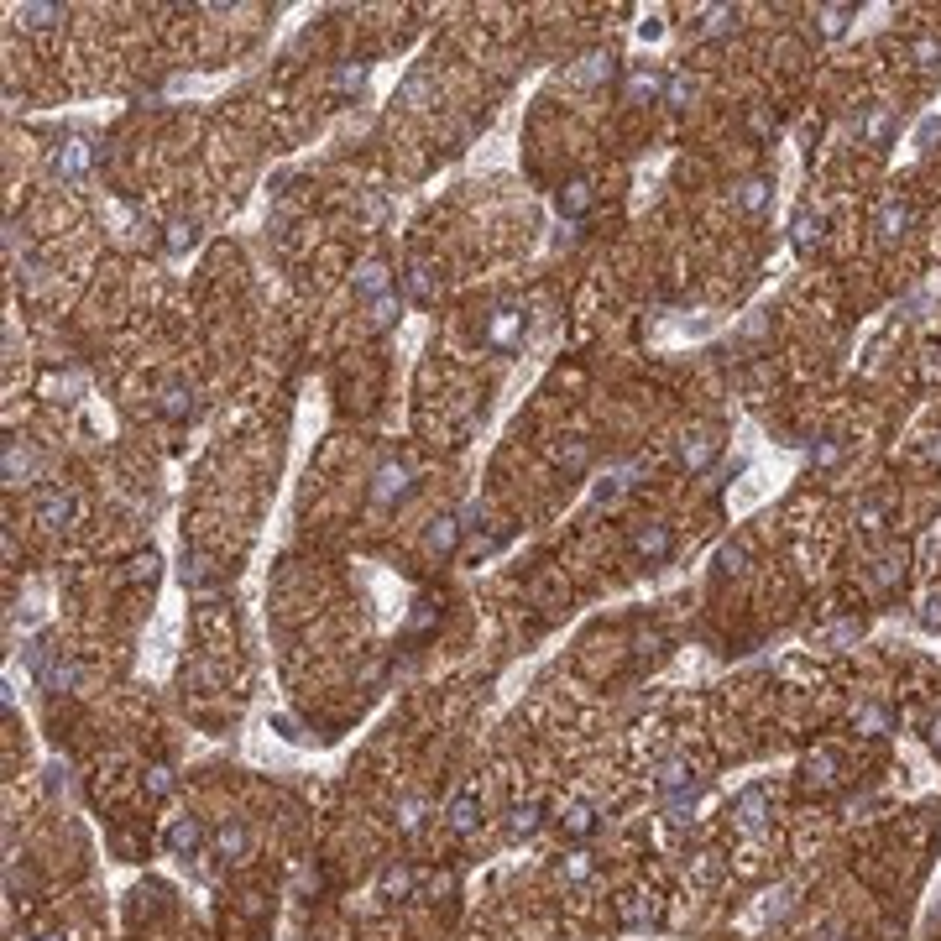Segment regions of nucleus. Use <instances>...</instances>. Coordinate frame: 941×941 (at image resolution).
<instances>
[{
    "label": "nucleus",
    "mask_w": 941,
    "mask_h": 941,
    "mask_svg": "<svg viewBox=\"0 0 941 941\" xmlns=\"http://www.w3.org/2000/svg\"><path fill=\"white\" fill-rule=\"evenodd\" d=\"M675 455H680V466L685 471H706L711 461L722 455V429H711V424H691L675 440Z\"/></svg>",
    "instance_id": "nucleus-1"
},
{
    "label": "nucleus",
    "mask_w": 941,
    "mask_h": 941,
    "mask_svg": "<svg viewBox=\"0 0 941 941\" xmlns=\"http://www.w3.org/2000/svg\"><path fill=\"white\" fill-rule=\"evenodd\" d=\"M163 847H168L173 858L189 863V858H199L204 847H210V826H204L199 816H173L168 832H163Z\"/></svg>",
    "instance_id": "nucleus-2"
},
{
    "label": "nucleus",
    "mask_w": 941,
    "mask_h": 941,
    "mask_svg": "<svg viewBox=\"0 0 941 941\" xmlns=\"http://www.w3.org/2000/svg\"><path fill=\"white\" fill-rule=\"evenodd\" d=\"M408 497H413V466L408 461L377 466V476H372V502L377 508H398V502H408Z\"/></svg>",
    "instance_id": "nucleus-3"
},
{
    "label": "nucleus",
    "mask_w": 941,
    "mask_h": 941,
    "mask_svg": "<svg viewBox=\"0 0 941 941\" xmlns=\"http://www.w3.org/2000/svg\"><path fill=\"white\" fill-rule=\"evenodd\" d=\"M210 853L231 868V863H246L251 858V826L241 816H225L215 832H210Z\"/></svg>",
    "instance_id": "nucleus-4"
},
{
    "label": "nucleus",
    "mask_w": 941,
    "mask_h": 941,
    "mask_svg": "<svg viewBox=\"0 0 941 941\" xmlns=\"http://www.w3.org/2000/svg\"><path fill=\"white\" fill-rule=\"evenodd\" d=\"M853 126H858V142L874 147V152H884L894 142V131H900V121H894L889 105H863L858 116H853Z\"/></svg>",
    "instance_id": "nucleus-5"
},
{
    "label": "nucleus",
    "mask_w": 941,
    "mask_h": 941,
    "mask_svg": "<svg viewBox=\"0 0 941 941\" xmlns=\"http://www.w3.org/2000/svg\"><path fill=\"white\" fill-rule=\"evenodd\" d=\"M633 555L644 560V565H664L675 555V534H670V523H659V518H649V523H638L633 529Z\"/></svg>",
    "instance_id": "nucleus-6"
},
{
    "label": "nucleus",
    "mask_w": 941,
    "mask_h": 941,
    "mask_svg": "<svg viewBox=\"0 0 941 941\" xmlns=\"http://www.w3.org/2000/svg\"><path fill=\"white\" fill-rule=\"evenodd\" d=\"M732 826H738L743 837H759L769 826V790L764 785H748L738 800H732Z\"/></svg>",
    "instance_id": "nucleus-7"
},
{
    "label": "nucleus",
    "mask_w": 941,
    "mask_h": 941,
    "mask_svg": "<svg viewBox=\"0 0 941 941\" xmlns=\"http://www.w3.org/2000/svg\"><path fill=\"white\" fill-rule=\"evenodd\" d=\"M910 225H915V210H910V199L889 194V199L879 204V215H874V231H879V241H884V246H900V241L910 236Z\"/></svg>",
    "instance_id": "nucleus-8"
},
{
    "label": "nucleus",
    "mask_w": 941,
    "mask_h": 941,
    "mask_svg": "<svg viewBox=\"0 0 941 941\" xmlns=\"http://www.w3.org/2000/svg\"><path fill=\"white\" fill-rule=\"evenodd\" d=\"M79 513V497L68 492V487H42L37 492V523L42 529H68Z\"/></svg>",
    "instance_id": "nucleus-9"
},
{
    "label": "nucleus",
    "mask_w": 941,
    "mask_h": 941,
    "mask_svg": "<svg viewBox=\"0 0 941 941\" xmlns=\"http://www.w3.org/2000/svg\"><path fill=\"white\" fill-rule=\"evenodd\" d=\"M555 821H560V832L570 842H586V837L602 832V811H596V800H565Z\"/></svg>",
    "instance_id": "nucleus-10"
},
{
    "label": "nucleus",
    "mask_w": 941,
    "mask_h": 941,
    "mask_svg": "<svg viewBox=\"0 0 941 941\" xmlns=\"http://www.w3.org/2000/svg\"><path fill=\"white\" fill-rule=\"evenodd\" d=\"M445 826H450V837H476L481 832V790L476 785H466L445 806Z\"/></svg>",
    "instance_id": "nucleus-11"
},
{
    "label": "nucleus",
    "mask_w": 941,
    "mask_h": 941,
    "mask_svg": "<svg viewBox=\"0 0 941 941\" xmlns=\"http://www.w3.org/2000/svg\"><path fill=\"white\" fill-rule=\"evenodd\" d=\"M351 288H356V298L377 304V298L393 293V267H387L382 257H366V262H356V272H351Z\"/></svg>",
    "instance_id": "nucleus-12"
},
{
    "label": "nucleus",
    "mask_w": 941,
    "mask_h": 941,
    "mask_svg": "<svg viewBox=\"0 0 941 941\" xmlns=\"http://www.w3.org/2000/svg\"><path fill=\"white\" fill-rule=\"evenodd\" d=\"M623 100L628 105H659L664 100V74L654 63H633L628 79H623Z\"/></svg>",
    "instance_id": "nucleus-13"
},
{
    "label": "nucleus",
    "mask_w": 941,
    "mask_h": 941,
    "mask_svg": "<svg viewBox=\"0 0 941 941\" xmlns=\"http://www.w3.org/2000/svg\"><path fill=\"white\" fill-rule=\"evenodd\" d=\"M518 340H523V309H518V304L492 309V314H487V346H492V351H513Z\"/></svg>",
    "instance_id": "nucleus-14"
},
{
    "label": "nucleus",
    "mask_w": 941,
    "mask_h": 941,
    "mask_svg": "<svg viewBox=\"0 0 941 941\" xmlns=\"http://www.w3.org/2000/svg\"><path fill=\"white\" fill-rule=\"evenodd\" d=\"M53 173L63 183H84L89 178V142L84 136H68V142L53 147Z\"/></svg>",
    "instance_id": "nucleus-15"
},
{
    "label": "nucleus",
    "mask_w": 941,
    "mask_h": 941,
    "mask_svg": "<svg viewBox=\"0 0 941 941\" xmlns=\"http://www.w3.org/2000/svg\"><path fill=\"white\" fill-rule=\"evenodd\" d=\"M800 779H806V790H837L842 785V753L837 748H816Z\"/></svg>",
    "instance_id": "nucleus-16"
},
{
    "label": "nucleus",
    "mask_w": 941,
    "mask_h": 941,
    "mask_svg": "<svg viewBox=\"0 0 941 941\" xmlns=\"http://www.w3.org/2000/svg\"><path fill=\"white\" fill-rule=\"evenodd\" d=\"M654 790L670 800V795H685V790H696V769L691 759H659L654 764Z\"/></svg>",
    "instance_id": "nucleus-17"
},
{
    "label": "nucleus",
    "mask_w": 941,
    "mask_h": 941,
    "mask_svg": "<svg viewBox=\"0 0 941 941\" xmlns=\"http://www.w3.org/2000/svg\"><path fill=\"white\" fill-rule=\"evenodd\" d=\"M738 21H743L738 6H706L701 21H696V37H701V42H722V37L738 32Z\"/></svg>",
    "instance_id": "nucleus-18"
},
{
    "label": "nucleus",
    "mask_w": 941,
    "mask_h": 941,
    "mask_svg": "<svg viewBox=\"0 0 941 941\" xmlns=\"http://www.w3.org/2000/svg\"><path fill=\"white\" fill-rule=\"evenodd\" d=\"M461 534H466L461 513H440V518L424 529V549H429V555H450V549L461 544Z\"/></svg>",
    "instance_id": "nucleus-19"
},
{
    "label": "nucleus",
    "mask_w": 941,
    "mask_h": 941,
    "mask_svg": "<svg viewBox=\"0 0 941 941\" xmlns=\"http://www.w3.org/2000/svg\"><path fill=\"white\" fill-rule=\"evenodd\" d=\"M821 231H826V220L811 210V204H795V210H790V241H795V251H816Z\"/></svg>",
    "instance_id": "nucleus-20"
},
{
    "label": "nucleus",
    "mask_w": 941,
    "mask_h": 941,
    "mask_svg": "<svg viewBox=\"0 0 941 941\" xmlns=\"http://www.w3.org/2000/svg\"><path fill=\"white\" fill-rule=\"evenodd\" d=\"M701 95V79L691 74V68H675V74H664V100L659 105H670V110H691Z\"/></svg>",
    "instance_id": "nucleus-21"
},
{
    "label": "nucleus",
    "mask_w": 941,
    "mask_h": 941,
    "mask_svg": "<svg viewBox=\"0 0 941 941\" xmlns=\"http://www.w3.org/2000/svg\"><path fill=\"white\" fill-rule=\"evenodd\" d=\"M544 806H539V800H518V806L508 811V837L513 842H529V837H539L544 832Z\"/></svg>",
    "instance_id": "nucleus-22"
},
{
    "label": "nucleus",
    "mask_w": 941,
    "mask_h": 941,
    "mask_svg": "<svg viewBox=\"0 0 941 941\" xmlns=\"http://www.w3.org/2000/svg\"><path fill=\"white\" fill-rule=\"evenodd\" d=\"M612 74H617V58H612L607 48L586 53V58H581L576 68H570V79H576V84H586V89H591V84H607Z\"/></svg>",
    "instance_id": "nucleus-23"
},
{
    "label": "nucleus",
    "mask_w": 941,
    "mask_h": 941,
    "mask_svg": "<svg viewBox=\"0 0 941 941\" xmlns=\"http://www.w3.org/2000/svg\"><path fill=\"white\" fill-rule=\"evenodd\" d=\"M555 204H560V215H570V220H581L591 204H596V189H591V178H570L565 189L555 194Z\"/></svg>",
    "instance_id": "nucleus-24"
},
{
    "label": "nucleus",
    "mask_w": 941,
    "mask_h": 941,
    "mask_svg": "<svg viewBox=\"0 0 941 941\" xmlns=\"http://www.w3.org/2000/svg\"><path fill=\"white\" fill-rule=\"evenodd\" d=\"M853 727L863 732V738H884V732L894 727V711H889L884 701H863V706L853 711Z\"/></svg>",
    "instance_id": "nucleus-25"
},
{
    "label": "nucleus",
    "mask_w": 941,
    "mask_h": 941,
    "mask_svg": "<svg viewBox=\"0 0 941 941\" xmlns=\"http://www.w3.org/2000/svg\"><path fill=\"white\" fill-rule=\"evenodd\" d=\"M32 471H37V461H32L27 440H6V487H27Z\"/></svg>",
    "instance_id": "nucleus-26"
},
{
    "label": "nucleus",
    "mask_w": 941,
    "mask_h": 941,
    "mask_svg": "<svg viewBox=\"0 0 941 941\" xmlns=\"http://www.w3.org/2000/svg\"><path fill=\"white\" fill-rule=\"evenodd\" d=\"M555 874H560L565 884H591V874H596V858L586 853V847H570V853H560V858H555Z\"/></svg>",
    "instance_id": "nucleus-27"
},
{
    "label": "nucleus",
    "mask_w": 941,
    "mask_h": 941,
    "mask_svg": "<svg viewBox=\"0 0 941 941\" xmlns=\"http://www.w3.org/2000/svg\"><path fill=\"white\" fill-rule=\"evenodd\" d=\"M769 199H774V178H764V173L743 178V189H738L743 215H764V210H769Z\"/></svg>",
    "instance_id": "nucleus-28"
},
{
    "label": "nucleus",
    "mask_w": 941,
    "mask_h": 941,
    "mask_svg": "<svg viewBox=\"0 0 941 941\" xmlns=\"http://www.w3.org/2000/svg\"><path fill=\"white\" fill-rule=\"evenodd\" d=\"M403 288H408L413 304H434V288H440L434 283V267L429 262H408L403 267Z\"/></svg>",
    "instance_id": "nucleus-29"
},
{
    "label": "nucleus",
    "mask_w": 941,
    "mask_h": 941,
    "mask_svg": "<svg viewBox=\"0 0 941 941\" xmlns=\"http://www.w3.org/2000/svg\"><path fill=\"white\" fill-rule=\"evenodd\" d=\"M429 811H434V806H429V795H408V800H398V816H393V821H398V832H403V837H419V832H424V821H429Z\"/></svg>",
    "instance_id": "nucleus-30"
},
{
    "label": "nucleus",
    "mask_w": 941,
    "mask_h": 941,
    "mask_svg": "<svg viewBox=\"0 0 941 941\" xmlns=\"http://www.w3.org/2000/svg\"><path fill=\"white\" fill-rule=\"evenodd\" d=\"M900 581H905V549H879V555H874V586L894 591Z\"/></svg>",
    "instance_id": "nucleus-31"
},
{
    "label": "nucleus",
    "mask_w": 941,
    "mask_h": 941,
    "mask_svg": "<svg viewBox=\"0 0 941 941\" xmlns=\"http://www.w3.org/2000/svg\"><path fill=\"white\" fill-rule=\"evenodd\" d=\"M889 513H894V497H884V492L863 497V502H858V529H863V534H879L884 523H889Z\"/></svg>",
    "instance_id": "nucleus-32"
},
{
    "label": "nucleus",
    "mask_w": 941,
    "mask_h": 941,
    "mask_svg": "<svg viewBox=\"0 0 941 941\" xmlns=\"http://www.w3.org/2000/svg\"><path fill=\"white\" fill-rule=\"evenodd\" d=\"M910 63L921 68V74H941V37L936 32L910 37Z\"/></svg>",
    "instance_id": "nucleus-33"
},
{
    "label": "nucleus",
    "mask_w": 941,
    "mask_h": 941,
    "mask_svg": "<svg viewBox=\"0 0 941 941\" xmlns=\"http://www.w3.org/2000/svg\"><path fill=\"white\" fill-rule=\"evenodd\" d=\"M847 461V440L842 434H821V440L811 445V466H821V471H837Z\"/></svg>",
    "instance_id": "nucleus-34"
},
{
    "label": "nucleus",
    "mask_w": 941,
    "mask_h": 941,
    "mask_svg": "<svg viewBox=\"0 0 941 941\" xmlns=\"http://www.w3.org/2000/svg\"><path fill=\"white\" fill-rule=\"evenodd\" d=\"M377 894H382V900H408V894H413V868H408V863H393V868L377 879Z\"/></svg>",
    "instance_id": "nucleus-35"
},
{
    "label": "nucleus",
    "mask_w": 941,
    "mask_h": 941,
    "mask_svg": "<svg viewBox=\"0 0 941 941\" xmlns=\"http://www.w3.org/2000/svg\"><path fill=\"white\" fill-rule=\"evenodd\" d=\"M157 408H163L168 419H189V413H194V387H189V382H168V387H163V403H157Z\"/></svg>",
    "instance_id": "nucleus-36"
},
{
    "label": "nucleus",
    "mask_w": 941,
    "mask_h": 941,
    "mask_svg": "<svg viewBox=\"0 0 941 941\" xmlns=\"http://www.w3.org/2000/svg\"><path fill=\"white\" fill-rule=\"evenodd\" d=\"M853 16H858V6H821L816 11V27H821V37H847Z\"/></svg>",
    "instance_id": "nucleus-37"
},
{
    "label": "nucleus",
    "mask_w": 941,
    "mask_h": 941,
    "mask_svg": "<svg viewBox=\"0 0 941 941\" xmlns=\"http://www.w3.org/2000/svg\"><path fill=\"white\" fill-rule=\"evenodd\" d=\"M163 246L173 251V257L194 251V246H199V220H173V225H168V236H163Z\"/></svg>",
    "instance_id": "nucleus-38"
},
{
    "label": "nucleus",
    "mask_w": 941,
    "mask_h": 941,
    "mask_svg": "<svg viewBox=\"0 0 941 941\" xmlns=\"http://www.w3.org/2000/svg\"><path fill=\"white\" fill-rule=\"evenodd\" d=\"M16 21L27 32H42V27H53V21H63V6H48V0H42V6H16Z\"/></svg>",
    "instance_id": "nucleus-39"
},
{
    "label": "nucleus",
    "mask_w": 941,
    "mask_h": 941,
    "mask_svg": "<svg viewBox=\"0 0 941 941\" xmlns=\"http://www.w3.org/2000/svg\"><path fill=\"white\" fill-rule=\"evenodd\" d=\"M617 921H623V926H649V921H654V905L644 900V894H623V905H617Z\"/></svg>",
    "instance_id": "nucleus-40"
},
{
    "label": "nucleus",
    "mask_w": 941,
    "mask_h": 941,
    "mask_svg": "<svg viewBox=\"0 0 941 941\" xmlns=\"http://www.w3.org/2000/svg\"><path fill=\"white\" fill-rule=\"evenodd\" d=\"M183 586H189V591H210V560H204V555L183 560Z\"/></svg>",
    "instance_id": "nucleus-41"
},
{
    "label": "nucleus",
    "mask_w": 941,
    "mask_h": 941,
    "mask_svg": "<svg viewBox=\"0 0 941 941\" xmlns=\"http://www.w3.org/2000/svg\"><path fill=\"white\" fill-rule=\"evenodd\" d=\"M790 910H795V889H790V884L774 889V894H764V921H785Z\"/></svg>",
    "instance_id": "nucleus-42"
},
{
    "label": "nucleus",
    "mask_w": 941,
    "mask_h": 941,
    "mask_svg": "<svg viewBox=\"0 0 941 941\" xmlns=\"http://www.w3.org/2000/svg\"><path fill=\"white\" fill-rule=\"evenodd\" d=\"M173 785H178V779H173L168 764H152V769H147V795H152V800H168Z\"/></svg>",
    "instance_id": "nucleus-43"
},
{
    "label": "nucleus",
    "mask_w": 941,
    "mask_h": 941,
    "mask_svg": "<svg viewBox=\"0 0 941 941\" xmlns=\"http://www.w3.org/2000/svg\"><path fill=\"white\" fill-rule=\"evenodd\" d=\"M126 581H136V586H152V581H157V555H152V549L126 565Z\"/></svg>",
    "instance_id": "nucleus-44"
},
{
    "label": "nucleus",
    "mask_w": 941,
    "mask_h": 941,
    "mask_svg": "<svg viewBox=\"0 0 941 941\" xmlns=\"http://www.w3.org/2000/svg\"><path fill=\"white\" fill-rule=\"evenodd\" d=\"M398 309H403V304H398L393 293L377 298V304H372V330H393V325H398Z\"/></svg>",
    "instance_id": "nucleus-45"
},
{
    "label": "nucleus",
    "mask_w": 941,
    "mask_h": 941,
    "mask_svg": "<svg viewBox=\"0 0 941 941\" xmlns=\"http://www.w3.org/2000/svg\"><path fill=\"white\" fill-rule=\"evenodd\" d=\"M586 461H591V445H586V440H570V445H560V466H565V471H581Z\"/></svg>",
    "instance_id": "nucleus-46"
},
{
    "label": "nucleus",
    "mask_w": 941,
    "mask_h": 941,
    "mask_svg": "<svg viewBox=\"0 0 941 941\" xmlns=\"http://www.w3.org/2000/svg\"><path fill=\"white\" fill-rule=\"evenodd\" d=\"M429 95V74H424V68H413V74L403 79V105H419Z\"/></svg>",
    "instance_id": "nucleus-47"
},
{
    "label": "nucleus",
    "mask_w": 941,
    "mask_h": 941,
    "mask_svg": "<svg viewBox=\"0 0 941 941\" xmlns=\"http://www.w3.org/2000/svg\"><path fill=\"white\" fill-rule=\"evenodd\" d=\"M858 633H863V623H837L832 633H821L816 644H821V649H832V644H847V638H858Z\"/></svg>",
    "instance_id": "nucleus-48"
},
{
    "label": "nucleus",
    "mask_w": 941,
    "mask_h": 941,
    "mask_svg": "<svg viewBox=\"0 0 941 941\" xmlns=\"http://www.w3.org/2000/svg\"><path fill=\"white\" fill-rule=\"evenodd\" d=\"M366 74H372V68H366V63H356V68L346 63V68H340V74H335V84H340V89H361V84H366Z\"/></svg>",
    "instance_id": "nucleus-49"
},
{
    "label": "nucleus",
    "mask_w": 941,
    "mask_h": 941,
    "mask_svg": "<svg viewBox=\"0 0 941 941\" xmlns=\"http://www.w3.org/2000/svg\"><path fill=\"white\" fill-rule=\"evenodd\" d=\"M743 560H748V549H743V544H727V549H722V576H727V570H732V576H738V570H743Z\"/></svg>",
    "instance_id": "nucleus-50"
},
{
    "label": "nucleus",
    "mask_w": 941,
    "mask_h": 941,
    "mask_svg": "<svg viewBox=\"0 0 941 941\" xmlns=\"http://www.w3.org/2000/svg\"><path fill=\"white\" fill-rule=\"evenodd\" d=\"M921 623H926V628H941V591L921 602Z\"/></svg>",
    "instance_id": "nucleus-51"
},
{
    "label": "nucleus",
    "mask_w": 941,
    "mask_h": 941,
    "mask_svg": "<svg viewBox=\"0 0 941 941\" xmlns=\"http://www.w3.org/2000/svg\"><path fill=\"white\" fill-rule=\"evenodd\" d=\"M638 37H644V42H659V37H664V16H649L644 27H638Z\"/></svg>",
    "instance_id": "nucleus-52"
},
{
    "label": "nucleus",
    "mask_w": 941,
    "mask_h": 941,
    "mask_svg": "<svg viewBox=\"0 0 941 941\" xmlns=\"http://www.w3.org/2000/svg\"><path fill=\"white\" fill-rule=\"evenodd\" d=\"M748 131H753V136H769V131H774V121L764 116V110H753V116H748Z\"/></svg>",
    "instance_id": "nucleus-53"
},
{
    "label": "nucleus",
    "mask_w": 941,
    "mask_h": 941,
    "mask_svg": "<svg viewBox=\"0 0 941 941\" xmlns=\"http://www.w3.org/2000/svg\"><path fill=\"white\" fill-rule=\"evenodd\" d=\"M926 738H931V748H936V753H941V717H936V722H931V732H926Z\"/></svg>",
    "instance_id": "nucleus-54"
},
{
    "label": "nucleus",
    "mask_w": 941,
    "mask_h": 941,
    "mask_svg": "<svg viewBox=\"0 0 941 941\" xmlns=\"http://www.w3.org/2000/svg\"><path fill=\"white\" fill-rule=\"evenodd\" d=\"M37 941H68V936H58V931H53V936H37Z\"/></svg>",
    "instance_id": "nucleus-55"
},
{
    "label": "nucleus",
    "mask_w": 941,
    "mask_h": 941,
    "mask_svg": "<svg viewBox=\"0 0 941 941\" xmlns=\"http://www.w3.org/2000/svg\"><path fill=\"white\" fill-rule=\"evenodd\" d=\"M826 941H847V936H842V931H832V936H826Z\"/></svg>",
    "instance_id": "nucleus-56"
}]
</instances>
